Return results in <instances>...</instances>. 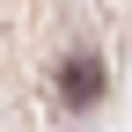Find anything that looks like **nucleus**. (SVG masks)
<instances>
[{
  "label": "nucleus",
  "instance_id": "1",
  "mask_svg": "<svg viewBox=\"0 0 132 132\" xmlns=\"http://www.w3.org/2000/svg\"><path fill=\"white\" fill-rule=\"evenodd\" d=\"M59 88H66V103H95V95H103V66H95L88 52H73L59 66Z\"/></svg>",
  "mask_w": 132,
  "mask_h": 132
}]
</instances>
